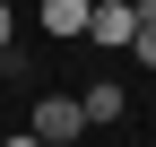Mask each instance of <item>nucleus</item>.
<instances>
[{"label": "nucleus", "instance_id": "nucleus-1", "mask_svg": "<svg viewBox=\"0 0 156 147\" xmlns=\"http://www.w3.org/2000/svg\"><path fill=\"white\" fill-rule=\"evenodd\" d=\"M130 35H139V9H130V0H95L78 43H95V52H130Z\"/></svg>", "mask_w": 156, "mask_h": 147}, {"label": "nucleus", "instance_id": "nucleus-2", "mask_svg": "<svg viewBox=\"0 0 156 147\" xmlns=\"http://www.w3.org/2000/svg\"><path fill=\"white\" fill-rule=\"evenodd\" d=\"M78 130H87V104H78V95H44V104H35V138L69 147Z\"/></svg>", "mask_w": 156, "mask_h": 147}, {"label": "nucleus", "instance_id": "nucleus-3", "mask_svg": "<svg viewBox=\"0 0 156 147\" xmlns=\"http://www.w3.org/2000/svg\"><path fill=\"white\" fill-rule=\"evenodd\" d=\"M87 9L95 0H44V35L52 43H78V35H87Z\"/></svg>", "mask_w": 156, "mask_h": 147}, {"label": "nucleus", "instance_id": "nucleus-4", "mask_svg": "<svg viewBox=\"0 0 156 147\" xmlns=\"http://www.w3.org/2000/svg\"><path fill=\"white\" fill-rule=\"evenodd\" d=\"M78 104H87V130H104V121H122V78H95V87H87Z\"/></svg>", "mask_w": 156, "mask_h": 147}, {"label": "nucleus", "instance_id": "nucleus-5", "mask_svg": "<svg viewBox=\"0 0 156 147\" xmlns=\"http://www.w3.org/2000/svg\"><path fill=\"white\" fill-rule=\"evenodd\" d=\"M130 61H139V69H156V17H139V35H130Z\"/></svg>", "mask_w": 156, "mask_h": 147}, {"label": "nucleus", "instance_id": "nucleus-6", "mask_svg": "<svg viewBox=\"0 0 156 147\" xmlns=\"http://www.w3.org/2000/svg\"><path fill=\"white\" fill-rule=\"evenodd\" d=\"M9 43H17V9L0 0V61H9Z\"/></svg>", "mask_w": 156, "mask_h": 147}, {"label": "nucleus", "instance_id": "nucleus-7", "mask_svg": "<svg viewBox=\"0 0 156 147\" xmlns=\"http://www.w3.org/2000/svg\"><path fill=\"white\" fill-rule=\"evenodd\" d=\"M0 147H52V138H35V130H26V138H0Z\"/></svg>", "mask_w": 156, "mask_h": 147}]
</instances>
